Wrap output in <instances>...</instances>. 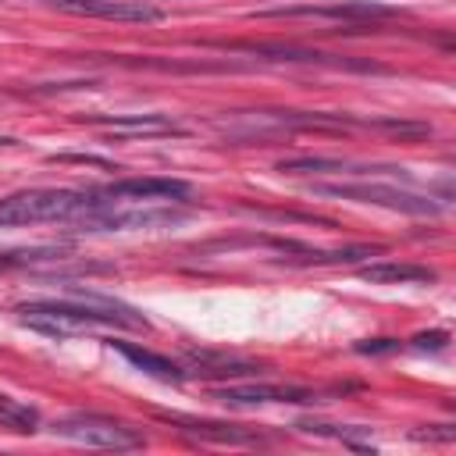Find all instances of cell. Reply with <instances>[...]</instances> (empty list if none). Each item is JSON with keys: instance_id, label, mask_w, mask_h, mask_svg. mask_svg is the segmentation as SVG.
<instances>
[{"instance_id": "16", "label": "cell", "mask_w": 456, "mask_h": 456, "mask_svg": "<svg viewBox=\"0 0 456 456\" xmlns=\"http://www.w3.org/2000/svg\"><path fill=\"white\" fill-rule=\"evenodd\" d=\"M36 410L32 406H25V403H18V399H11V395H4L0 392V424L4 428H14V431H32L36 428Z\"/></svg>"}, {"instance_id": "2", "label": "cell", "mask_w": 456, "mask_h": 456, "mask_svg": "<svg viewBox=\"0 0 456 456\" xmlns=\"http://www.w3.org/2000/svg\"><path fill=\"white\" fill-rule=\"evenodd\" d=\"M96 192H75V189H21L0 200V228L18 224H39V221H78L82 214L96 210Z\"/></svg>"}, {"instance_id": "4", "label": "cell", "mask_w": 456, "mask_h": 456, "mask_svg": "<svg viewBox=\"0 0 456 456\" xmlns=\"http://www.w3.org/2000/svg\"><path fill=\"white\" fill-rule=\"evenodd\" d=\"M314 192L321 196H338V200H356V203H374V207H388V210H403V214H428L435 217L442 207L431 196L420 192H406L395 185H370V182H356V185H314Z\"/></svg>"}, {"instance_id": "17", "label": "cell", "mask_w": 456, "mask_h": 456, "mask_svg": "<svg viewBox=\"0 0 456 456\" xmlns=\"http://www.w3.org/2000/svg\"><path fill=\"white\" fill-rule=\"evenodd\" d=\"M445 342H449V335H445V331H431V335H417V338H413V346H417V349H442Z\"/></svg>"}, {"instance_id": "9", "label": "cell", "mask_w": 456, "mask_h": 456, "mask_svg": "<svg viewBox=\"0 0 456 456\" xmlns=\"http://www.w3.org/2000/svg\"><path fill=\"white\" fill-rule=\"evenodd\" d=\"M64 11L75 14H93V18H110V21H157L160 11L150 4H125V0H50Z\"/></svg>"}, {"instance_id": "18", "label": "cell", "mask_w": 456, "mask_h": 456, "mask_svg": "<svg viewBox=\"0 0 456 456\" xmlns=\"http://www.w3.org/2000/svg\"><path fill=\"white\" fill-rule=\"evenodd\" d=\"M388 349H395L392 338H374V342H360L356 346V353H388Z\"/></svg>"}, {"instance_id": "6", "label": "cell", "mask_w": 456, "mask_h": 456, "mask_svg": "<svg viewBox=\"0 0 456 456\" xmlns=\"http://www.w3.org/2000/svg\"><path fill=\"white\" fill-rule=\"evenodd\" d=\"M103 196H114V200H146V203H185L192 196V185L182 182V178H121L114 185L103 189Z\"/></svg>"}, {"instance_id": "3", "label": "cell", "mask_w": 456, "mask_h": 456, "mask_svg": "<svg viewBox=\"0 0 456 456\" xmlns=\"http://www.w3.org/2000/svg\"><path fill=\"white\" fill-rule=\"evenodd\" d=\"M53 435L78 442V445H96V449H139L142 435L125 428L114 417H100V413H71L53 420Z\"/></svg>"}, {"instance_id": "7", "label": "cell", "mask_w": 456, "mask_h": 456, "mask_svg": "<svg viewBox=\"0 0 456 456\" xmlns=\"http://www.w3.org/2000/svg\"><path fill=\"white\" fill-rule=\"evenodd\" d=\"M93 125L107 128L110 135H125V139H150V135H182V128L164 118V114H114V118H103V114H93L89 118Z\"/></svg>"}, {"instance_id": "11", "label": "cell", "mask_w": 456, "mask_h": 456, "mask_svg": "<svg viewBox=\"0 0 456 456\" xmlns=\"http://www.w3.org/2000/svg\"><path fill=\"white\" fill-rule=\"evenodd\" d=\"M360 278L370 281V285H424V281H435V271L431 267H420V264H367L360 267Z\"/></svg>"}, {"instance_id": "15", "label": "cell", "mask_w": 456, "mask_h": 456, "mask_svg": "<svg viewBox=\"0 0 456 456\" xmlns=\"http://www.w3.org/2000/svg\"><path fill=\"white\" fill-rule=\"evenodd\" d=\"M278 171H289V175H321V171H349V175H360L363 167L360 164H349V160H331V157H296V160H281Z\"/></svg>"}, {"instance_id": "12", "label": "cell", "mask_w": 456, "mask_h": 456, "mask_svg": "<svg viewBox=\"0 0 456 456\" xmlns=\"http://www.w3.org/2000/svg\"><path fill=\"white\" fill-rule=\"evenodd\" d=\"M132 367H139L142 374H150V378H160V381H182L185 378V370L175 363V360H167V356H160V353H153V349H142V346H132V342H110Z\"/></svg>"}, {"instance_id": "5", "label": "cell", "mask_w": 456, "mask_h": 456, "mask_svg": "<svg viewBox=\"0 0 456 456\" xmlns=\"http://www.w3.org/2000/svg\"><path fill=\"white\" fill-rule=\"evenodd\" d=\"M86 228H110V232H125V228H160V224H178L185 221L182 210L171 207H132V210H107V203H100L96 210L78 217Z\"/></svg>"}, {"instance_id": "1", "label": "cell", "mask_w": 456, "mask_h": 456, "mask_svg": "<svg viewBox=\"0 0 456 456\" xmlns=\"http://www.w3.org/2000/svg\"><path fill=\"white\" fill-rule=\"evenodd\" d=\"M18 314L43 328V331H64V328H82V324H121V328H146V317H139L132 306L96 296V292H75V299H36L21 303Z\"/></svg>"}, {"instance_id": "8", "label": "cell", "mask_w": 456, "mask_h": 456, "mask_svg": "<svg viewBox=\"0 0 456 456\" xmlns=\"http://www.w3.org/2000/svg\"><path fill=\"white\" fill-rule=\"evenodd\" d=\"M221 403H317L310 388L299 385H221L214 388Z\"/></svg>"}, {"instance_id": "14", "label": "cell", "mask_w": 456, "mask_h": 456, "mask_svg": "<svg viewBox=\"0 0 456 456\" xmlns=\"http://www.w3.org/2000/svg\"><path fill=\"white\" fill-rule=\"evenodd\" d=\"M385 14V7L374 4H338V7H274L267 18H374Z\"/></svg>"}, {"instance_id": "10", "label": "cell", "mask_w": 456, "mask_h": 456, "mask_svg": "<svg viewBox=\"0 0 456 456\" xmlns=\"http://www.w3.org/2000/svg\"><path fill=\"white\" fill-rule=\"evenodd\" d=\"M171 424H178V431L196 435L203 442H217V445H256L260 435L235 428V424H214V420H182V417H167Z\"/></svg>"}, {"instance_id": "13", "label": "cell", "mask_w": 456, "mask_h": 456, "mask_svg": "<svg viewBox=\"0 0 456 456\" xmlns=\"http://www.w3.org/2000/svg\"><path fill=\"white\" fill-rule=\"evenodd\" d=\"M189 363H192V374L200 378H253V374H264L260 363H249V360H239V356H214V353H189Z\"/></svg>"}]
</instances>
